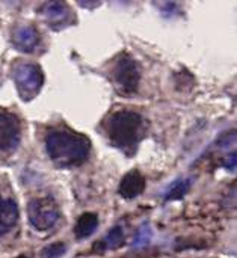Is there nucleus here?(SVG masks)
<instances>
[{"mask_svg":"<svg viewBox=\"0 0 237 258\" xmlns=\"http://www.w3.org/2000/svg\"><path fill=\"white\" fill-rule=\"evenodd\" d=\"M45 148L50 159L59 166H79L82 165L91 151V142L86 136L67 132L54 130L45 138Z\"/></svg>","mask_w":237,"mask_h":258,"instance_id":"nucleus-1","label":"nucleus"},{"mask_svg":"<svg viewBox=\"0 0 237 258\" xmlns=\"http://www.w3.org/2000/svg\"><path fill=\"white\" fill-rule=\"evenodd\" d=\"M104 128L112 145L132 156L145 135V121L136 112L120 110L109 116Z\"/></svg>","mask_w":237,"mask_h":258,"instance_id":"nucleus-2","label":"nucleus"},{"mask_svg":"<svg viewBox=\"0 0 237 258\" xmlns=\"http://www.w3.org/2000/svg\"><path fill=\"white\" fill-rule=\"evenodd\" d=\"M189 181H179L177 184L172 186V189L166 194V200H179L183 195H186V192L189 190Z\"/></svg>","mask_w":237,"mask_h":258,"instance_id":"nucleus-14","label":"nucleus"},{"mask_svg":"<svg viewBox=\"0 0 237 258\" xmlns=\"http://www.w3.org/2000/svg\"><path fill=\"white\" fill-rule=\"evenodd\" d=\"M20 142V122L11 115L0 112V151H11Z\"/></svg>","mask_w":237,"mask_h":258,"instance_id":"nucleus-6","label":"nucleus"},{"mask_svg":"<svg viewBox=\"0 0 237 258\" xmlns=\"http://www.w3.org/2000/svg\"><path fill=\"white\" fill-rule=\"evenodd\" d=\"M12 39H14L15 47L20 48L21 51H32L38 45L39 35H38L35 27H32V26H21V27L15 29Z\"/></svg>","mask_w":237,"mask_h":258,"instance_id":"nucleus-10","label":"nucleus"},{"mask_svg":"<svg viewBox=\"0 0 237 258\" xmlns=\"http://www.w3.org/2000/svg\"><path fill=\"white\" fill-rule=\"evenodd\" d=\"M27 216H29V222L35 230L47 231L57 224L61 218V212L53 198L44 197V198H35L29 203Z\"/></svg>","mask_w":237,"mask_h":258,"instance_id":"nucleus-3","label":"nucleus"},{"mask_svg":"<svg viewBox=\"0 0 237 258\" xmlns=\"http://www.w3.org/2000/svg\"><path fill=\"white\" fill-rule=\"evenodd\" d=\"M17 258H29L27 255H20V257H17Z\"/></svg>","mask_w":237,"mask_h":258,"instance_id":"nucleus-16","label":"nucleus"},{"mask_svg":"<svg viewBox=\"0 0 237 258\" xmlns=\"http://www.w3.org/2000/svg\"><path fill=\"white\" fill-rule=\"evenodd\" d=\"M104 243H106L107 248H120L124 243V234H123L121 228L116 227V228L110 230V233L106 237V242Z\"/></svg>","mask_w":237,"mask_h":258,"instance_id":"nucleus-13","label":"nucleus"},{"mask_svg":"<svg viewBox=\"0 0 237 258\" xmlns=\"http://www.w3.org/2000/svg\"><path fill=\"white\" fill-rule=\"evenodd\" d=\"M145 190V178L139 171H130L126 174L120 183V195L123 198L132 200Z\"/></svg>","mask_w":237,"mask_h":258,"instance_id":"nucleus-7","label":"nucleus"},{"mask_svg":"<svg viewBox=\"0 0 237 258\" xmlns=\"http://www.w3.org/2000/svg\"><path fill=\"white\" fill-rule=\"evenodd\" d=\"M18 221V207L12 200L0 198V236L11 231Z\"/></svg>","mask_w":237,"mask_h":258,"instance_id":"nucleus-9","label":"nucleus"},{"mask_svg":"<svg viewBox=\"0 0 237 258\" xmlns=\"http://www.w3.org/2000/svg\"><path fill=\"white\" fill-rule=\"evenodd\" d=\"M42 12L47 17L50 27H59V26L68 24V18L71 17L70 8L67 5H64V3H61V2L47 3L42 8Z\"/></svg>","mask_w":237,"mask_h":258,"instance_id":"nucleus-8","label":"nucleus"},{"mask_svg":"<svg viewBox=\"0 0 237 258\" xmlns=\"http://www.w3.org/2000/svg\"><path fill=\"white\" fill-rule=\"evenodd\" d=\"M224 166H225L227 169H230V171H234V169H236V151H234V153H231L228 157H225V160H224Z\"/></svg>","mask_w":237,"mask_h":258,"instance_id":"nucleus-15","label":"nucleus"},{"mask_svg":"<svg viewBox=\"0 0 237 258\" xmlns=\"http://www.w3.org/2000/svg\"><path fill=\"white\" fill-rule=\"evenodd\" d=\"M113 79L124 94H132L138 89L141 74H139V67L138 63L129 56L123 54L113 67Z\"/></svg>","mask_w":237,"mask_h":258,"instance_id":"nucleus-5","label":"nucleus"},{"mask_svg":"<svg viewBox=\"0 0 237 258\" xmlns=\"http://www.w3.org/2000/svg\"><path fill=\"white\" fill-rule=\"evenodd\" d=\"M14 80L20 95L24 100H30L41 89L42 71L35 63H18L14 70Z\"/></svg>","mask_w":237,"mask_h":258,"instance_id":"nucleus-4","label":"nucleus"},{"mask_svg":"<svg viewBox=\"0 0 237 258\" xmlns=\"http://www.w3.org/2000/svg\"><path fill=\"white\" fill-rule=\"evenodd\" d=\"M98 227V218L94 213H83L79 219L77 224L74 227V234L77 239H85L88 236H91Z\"/></svg>","mask_w":237,"mask_h":258,"instance_id":"nucleus-11","label":"nucleus"},{"mask_svg":"<svg viewBox=\"0 0 237 258\" xmlns=\"http://www.w3.org/2000/svg\"><path fill=\"white\" fill-rule=\"evenodd\" d=\"M65 251H67V246L64 243L57 242V243H53V245L44 248L41 255H42V258H59L65 254Z\"/></svg>","mask_w":237,"mask_h":258,"instance_id":"nucleus-12","label":"nucleus"}]
</instances>
